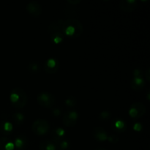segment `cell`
<instances>
[{
    "label": "cell",
    "instance_id": "obj_1",
    "mask_svg": "<svg viewBox=\"0 0 150 150\" xmlns=\"http://www.w3.org/2000/svg\"><path fill=\"white\" fill-rule=\"evenodd\" d=\"M62 32L63 35L71 38H78L84 31L83 25L81 22L75 19H69L67 20H59Z\"/></svg>",
    "mask_w": 150,
    "mask_h": 150
},
{
    "label": "cell",
    "instance_id": "obj_2",
    "mask_svg": "<svg viewBox=\"0 0 150 150\" xmlns=\"http://www.w3.org/2000/svg\"><path fill=\"white\" fill-rule=\"evenodd\" d=\"M10 99L13 106L18 109L25 107L28 101L26 93L21 87H16L12 90L10 94Z\"/></svg>",
    "mask_w": 150,
    "mask_h": 150
},
{
    "label": "cell",
    "instance_id": "obj_3",
    "mask_svg": "<svg viewBox=\"0 0 150 150\" xmlns=\"http://www.w3.org/2000/svg\"><path fill=\"white\" fill-rule=\"evenodd\" d=\"M37 102L43 107L51 108L56 103V98L53 94L48 92H42L37 95Z\"/></svg>",
    "mask_w": 150,
    "mask_h": 150
},
{
    "label": "cell",
    "instance_id": "obj_4",
    "mask_svg": "<svg viewBox=\"0 0 150 150\" xmlns=\"http://www.w3.org/2000/svg\"><path fill=\"white\" fill-rule=\"evenodd\" d=\"M32 128L35 135L42 136L49 131L50 125L46 120L43 119H38L32 123Z\"/></svg>",
    "mask_w": 150,
    "mask_h": 150
},
{
    "label": "cell",
    "instance_id": "obj_5",
    "mask_svg": "<svg viewBox=\"0 0 150 150\" xmlns=\"http://www.w3.org/2000/svg\"><path fill=\"white\" fill-rule=\"evenodd\" d=\"M78 118V113L76 111H73V110L67 111L63 115L62 122L66 127L72 128L76 125Z\"/></svg>",
    "mask_w": 150,
    "mask_h": 150
},
{
    "label": "cell",
    "instance_id": "obj_6",
    "mask_svg": "<svg viewBox=\"0 0 150 150\" xmlns=\"http://www.w3.org/2000/svg\"><path fill=\"white\" fill-rule=\"evenodd\" d=\"M146 113V107L142 103H132L129 109V115L132 118H141Z\"/></svg>",
    "mask_w": 150,
    "mask_h": 150
},
{
    "label": "cell",
    "instance_id": "obj_7",
    "mask_svg": "<svg viewBox=\"0 0 150 150\" xmlns=\"http://www.w3.org/2000/svg\"><path fill=\"white\" fill-rule=\"evenodd\" d=\"M26 9L30 15L35 17L40 16L43 12V7L41 4L37 1H32L29 2L26 7Z\"/></svg>",
    "mask_w": 150,
    "mask_h": 150
},
{
    "label": "cell",
    "instance_id": "obj_8",
    "mask_svg": "<svg viewBox=\"0 0 150 150\" xmlns=\"http://www.w3.org/2000/svg\"><path fill=\"white\" fill-rule=\"evenodd\" d=\"M59 68V62L58 59L50 58L44 63V70L47 73L54 74L58 71Z\"/></svg>",
    "mask_w": 150,
    "mask_h": 150
},
{
    "label": "cell",
    "instance_id": "obj_9",
    "mask_svg": "<svg viewBox=\"0 0 150 150\" xmlns=\"http://www.w3.org/2000/svg\"><path fill=\"white\" fill-rule=\"evenodd\" d=\"M119 5L123 11L132 12L136 9L138 2L135 0H122L119 2Z\"/></svg>",
    "mask_w": 150,
    "mask_h": 150
},
{
    "label": "cell",
    "instance_id": "obj_10",
    "mask_svg": "<svg viewBox=\"0 0 150 150\" xmlns=\"http://www.w3.org/2000/svg\"><path fill=\"white\" fill-rule=\"evenodd\" d=\"M93 137L99 141H105L108 139V133L102 127H96L92 130Z\"/></svg>",
    "mask_w": 150,
    "mask_h": 150
},
{
    "label": "cell",
    "instance_id": "obj_11",
    "mask_svg": "<svg viewBox=\"0 0 150 150\" xmlns=\"http://www.w3.org/2000/svg\"><path fill=\"white\" fill-rule=\"evenodd\" d=\"M131 87L134 90H141L145 86V81L144 78L134 77L131 81Z\"/></svg>",
    "mask_w": 150,
    "mask_h": 150
},
{
    "label": "cell",
    "instance_id": "obj_12",
    "mask_svg": "<svg viewBox=\"0 0 150 150\" xmlns=\"http://www.w3.org/2000/svg\"><path fill=\"white\" fill-rule=\"evenodd\" d=\"M112 128L117 132H123L126 130L127 125L124 121L121 119H116L112 123Z\"/></svg>",
    "mask_w": 150,
    "mask_h": 150
},
{
    "label": "cell",
    "instance_id": "obj_13",
    "mask_svg": "<svg viewBox=\"0 0 150 150\" xmlns=\"http://www.w3.org/2000/svg\"><path fill=\"white\" fill-rule=\"evenodd\" d=\"M40 150H57V147L54 141L45 140L40 144Z\"/></svg>",
    "mask_w": 150,
    "mask_h": 150
},
{
    "label": "cell",
    "instance_id": "obj_14",
    "mask_svg": "<svg viewBox=\"0 0 150 150\" xmlns=\"http://www.w3.org/2000/svg\"><path fill=\"white\" fill-rule=\"evenodd\" d=\"M64 35L61 32H52L50 34V38L51 40L56 44H59V43H62L64 40Z\"/></svg>",
    "mask_w": 150,
    "mask_h": 150
},
{
    "label": "cell",
    "instance_id": "obj_15",
    "mask_svg": "<svg viewBox=\"0 0 150 150\" xmlns=\"http://www.w3.org/2000/svg\"><path fill=\"white\" fill-rule=\"evenodd\" d=\"M13 125L9 122H4L1 123L0 125V129L4 131V134L10 133L13 130Z\"/></svg>",
    "mask_w": 150,
    "mask_h": 150
},
{
    "label": "cell",
    "instance_id": "obj_16",
    "mask_svg": "<svg viewBox=\"0 0 150 150\" xmlns=\"http://www.w3.org/2000/svg\"><path fill=\"white\" fill-rule=\"evenodd\" d=\"M13 120L14 122H16V124L20 125H22L23 123V121H24V116L21 113H14L13 115Z\"/></svg>",
    "mask_w": 150,
    "mask_h": 150
},
{
    "label": "cell",
    "instance_id": "obj_17",
    "mask_svg": "<svg viewBox=\"0 0 150 150\" xmlns=\"http://www.w3.org/2000/svg\"><path fill=\"white\" fill-rule=\"evenodd\" d=\"M28 70H29V72L35 73H37V72L40 71V64H38V63L33 62H31V63L29 64V65H28Z\"/></svg>",
    "mask_w": 150,
    "mask_h": 150
},
{
    "label": "cell",
    "instance_id": "obj_18",
    "mask_svg": "<svg viewBox=\"0 0 150 150\" xmlns=\"http://www.w3.org/2000/svg\"><path fill=\"white\" fill-rule=\"evenodd\" d=\"M76 103H77L76 98L73 96H70L65 100V104L69 107H73L76 105Z\"/></svg>",
    "mask_w": 150,
    "mask_h": 150
},
{
    "label": "cell",
    "instance_id": "obj_19",
    "mask_svg": "<svg viewBox=\"0 0 150 150\" xmlns=\"http://www.w3.org/2000/svg\"><path fill=\"white\" fill-rule=\"evenodd\" d=\"M24 144H25V141L21 137H17L15 139V145L14 146H16L18 149L22 148L24 146Z\"/></svg>",
    "mask_w": 150,
    "mask_h": 150
},
{
    "label": "cell",
    "instance_id": "obj_20",
    "mask_svg": "<svg viewBox=\"0 0 150 150\" xmlns=\"http://www.w3.org/2000/svg\"><path fill=\"white\" fill-rule=\"evenodd\" d=\"M111 117V113L108 111H103L100 113L99 118L102 120H107Z\"/></svg>",
    "mask_w": 150,
    "mask_h": 150
},
{
    "label": "cell",
    "instance_id": "obj_21",
    "mask_svg": "<svg viewBox=\"0 0 150 150\" xmlns=\"http://www.w3.org/2000/svg\"><path fill=\"white\" fill-rule=\"evenodd\" d=\"M8 141H10V140L7 137L0 138V150H5V145Z\"/></svg>",
    "mask_w": 150,
    "mask_h": 150
},
{
    "label": "cell",
    "instance_id": "obj_22",
    "mask_svg": "<svg viewBox=\"0 0 150 150\" xmlns=\"http://www.w3.org/2000/svg\"><path fill=\"white\" fill-rule=\"evenodd\" d=\"M107 140L112 144H116L119 141V138L115 135H110L109 136H108Z\"/></svg>",
    "mask_w": 150,
    "mask_h": 150
},
{
    "label": "cell",
    "instance_id": "obj_23",
    "mask_svg": "<svg viewBox=\"0 0 150 150\" xmlns=\"http://www.w3.org/2000/svg\"><path fill=\"white\" fill-rule=\"evenodd\" d=\"M133 75L135 78H144V72L140 69H135L133 71Z\"/></svg>",
    "mask_w": 150,
    "mask_h": 150
},
{
    "label": "cell",
    "instance_id": "obj_24",
    "mask_svg": "<svg viewBox=\"0 0 150 150\" xmlns=\"http://www.w3.org/2000/svg\"><path fill=\"white\" fill-rule=\"evenodd\" d=\"M14 147H15L14 144L10 141L5 145V150H14Z\"/></svg>",
    "mask_w": 150,
    "mask_h": 150
},
{
    "label": "cell",
    "instance_id": "obj_25",
    "mask_svg": "<svg viewBox=\"0 0 150 150\" xmlns=\"http://www.w3.org/2000/svg\"><path fill=\"white\" fill-rule=\"evenodd\" d=\"M52 113L55 116H59L62 113V110L59 108H54L52 111Z\"/></svg>",
    "mask_w": 150,
    "mask_h": 150
},
{
    "label": "cell",
    "instance_id": "obj_26",
    "mask_svg": "<svg viewBox=\"0 0 150 150\" xmlns=\"http://www.w3.org/2000/svg\"><path fill=\"white\" fill-rule=\"evenodd\" d=\"M133 129L136 131H140L142 129V125L140 122H136L134 125H133Z\"/></svg>",
    "mask_w": 150,
    "mask_h": 150
},
{
    "label": "cell",
    "instance_id": "obj_27",
    "mask_svg": "<svg viewBox=\"0 0 150 150\" xmlns=\"http://www.w3.org/2000/svg\"><path fill=\"white\" fill-rule=\"evenodd\" d=\"M144 75H145V78H146V79H147V81L149 82L150 81V68H148L147 70H146V72L144 73Z\"/></svg>",
    "mask_w": 150,
    "mask_h": 150
},
{
    "label": "cell",
    "instance_id": "obj_28",
    "mask_svg": "<svg viewBox=\"0 0 150 150\" xmlns=\"http://www.w3.org/2000/svg\"><path fill=\"white\" fill-rule=\"evenodd\" d=\"M67 3H69V4H78V3H80L81 2V1H79V0H77V1H70V0H69V1H67Z\"/></svg>",
    "mask_w": 150,
    "mask_h": 150
},
{
    "label": "cell",
    "instance_id": "obj_29",
    "mask_svg": "<svg viewBox=\"0 0 150 150\" xmlns=\"http://www.w3.org/2000/svg\"><path fill=\"white\" fill-rule=\"evenodd\" d=\"M106 150V149H99V150Z\"/></svg>",
    "mask_w": 150,
    "mask_h": 150
}]
</instances>
